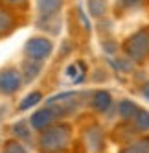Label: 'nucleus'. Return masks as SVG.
Segmentation results:
<instances>
[{
	"label": "nucleus",
	"mask_w": 149,
	"mask_h": 153,
	"mask_svg": "<svg viewBox=\"0 0 149 153\" xmlns=\"http://www.w3.org/2000/svg\"><path fill=\"white\" fill-rule=\"evenodd\" d=\"M13 133L18 137L17 140H20L22 144H24L26 140H30V138H31V131H30L24 124H15V126H13Z\"/></svg>",
	"instance_id": "a211bd4d"
},
{
	"label": "nucleus",
	"mask_w": 149,
	"mask_h": 153,
	"mask_svg": "<svg viewBox=\"0 0 149 153\" xmlns=\"http://www.w3.org/2000/svg\"><path fill=\"white\" fill-rule=\"evenodd\" d=\"M0 4H4L11 9H26L30 6V0H0Z\"/></svg>",
	"instance_id": "6ab92c4d"
},
{
	"label": "nucleus",
	"mask_w": 149,
	"mask_h": 153,
	"mask_svg": "<svg viewBox=\"0 0 149 153\" xmlns=\"http://www.w3.org/2000/svg\"><path fill=\"white\" fill-rule=\"evenodd\" d=\"M145 6V0H116V13L118 15H127V13H136L138 9Z\"/></svg>",
	"instance_id": "4468645a"
},
{
	"label": "nucleus",
	"mask_w": 149,
	"mask_h": 153,
	"mask_svg": "<svg viewBox=\"0 0 149 153\" xmlns=\"http://www.w3.org/2000/svg\"><path fill=\"white\" fill-rule=\"evenodd\" d=\"M42 65H44V61H37V59L24 57L22 65H20V74H22V79H24L26 83L33 81V79L37 78V76L41 74Z\"/></svg>",
	"instance_id": "1a4fd4ad"
},
{
	"label": "nucleus",
	"mask_w": 149,
	"mask_h": 153,
	"mask_svg": "<svg viewBox=\"0 0 149 153\" xmlns=\"http://www.w3.org/2000/svg\"><path fill=\"white\" fill-rule=\"evenodd\" d=\"M134 129V133H149V111H145V109H138V113L133 116V120L129 122Z\"/></svg>",
	"instance_id": "ddd939ff"
},
{
	"label": "nucleus",
	"mask_w": 149,
	"mask_h": 153,
	"mask_svg": "<svg viewBox=\"0 0 149 153\" xmlns=\"http://www.w3.org/2000/svg\"><path fill=\"white\" fill-rule=\"evenodd\" d=\"M41 98H42V94H41L39 91H37V92H30L24 100L18 103V109H20V111H26V109H30V107H33L35 103H39Z\"/></svg>",
	"instance_id": "dca6fc26"
},
{
	"label": "nucleus",
	"mask_w": 149,
	"mask_h": 153,
	"mask_svg": "<svg viewBox=\"0 0 149 153\" xmlns=\"http://www.w3.org/2000/svg\"><path fill=\"white\" fill-rule=\"evenodd\" d=\"M17 30V15L11 7L0 4V37H7Z\"/></svg>",
	"instance_id": "0eeeda50"
},
{
	"label": "nucleus",
	"mask_w": 149,
	"mask_h": 153,
	"mask_svg": "<svg viewBox=\"0 0 149 153\" xmlns=\"http://www.w3.org/2000/svg\"><path fill=\"white\" fill-rule=\"evenodd\" d=\"M59 113L55 111L52 105H46V107H42L39 109V111H35L33 114H31L30 118V124L31 127H33V131H42V129H46L50 126H54L55 122H59Z\"/></svg>",
	"instance_id": "39448f33"
},
{
	"label": "nucleus",
	"mask_w": 149,
	"mask_h": 153,
	"mask_svg": "<svg viewBox=\"0 0 149 153\" xmlns=\"http://www.w3.org/2000/svg\"><path fill=\"white\" fill-rule=\"evenodd\" d=\"M65 0H37V15L39 17H55L61 13Z\"/></svg>",
	"instance_id": "9d476101"
},
{
	"label": "nucleus",
	"mask_w": 149,
	"mask_h": 153,
	"mask_svg": "<svg viewBox=\"0 0 149 153\" xmlns=\"http://www.w3.org/2000/svg\"><path fill=\"white\" fill-rule=\"evenodd\" d=\"M72 138L74 133L70 124L55 122L54 126L39 131L37 149L39 153H65L72 144Z\"/></svg>",
	"instance_id": "f257e3e1"
},
{
	"label": "nucleus",
	"mask_w": 149,
	"mask_h": 153,
	"mask_svg": "<svg viewBox=\"0 0 149 153\" xmlns=\"http://www.w3.org/2000/svg\"><path fill=\"white\" fill-rule=\"evenodd\" d=\"M120 153H149V137L142 135L131 142H125V146L120 149Z\"/></svg>",
	"instance_id": "f8f14e48"
},
{
	"label": "nucleus",
	"mask_w": 149,
	"mask_h": 153,
	"mask_svg": "<svg viewBox=\"0 0 149 153\" xmlns=\"http://www.w3.org/2000/svg\"><path fill=\"white\" fill-rule=\"evenodd\" d=\"M24 57L37 59V61H46L52 52H54V42L48 37H31L24 45Z\"/></svg>",
	"instance_id": "7ed1b4c3"
},
{
	"label": "nucleus",
	"mask_w": 149,
	"mask_h": 153,
	"mask_svg": "<svg viewBox=\"0 0 149 153\" xmlns=\"http://www.w3.org/2000/svg\"><path fill=\"white\" fill-rule=\"evenodd\" d=\"M77 19L81 20V24H83V30H85V31L89 33V31H90V24H89V19L85 17V13H83V9H81V7H77Z\"/></svg>",
	"instance_id": "aec40b11"
},
{
	"label": "nucleus",
	"mask_w": 149,
	"mask_h": 153,
	"mask_svg": "<svg viewBox=\"0 0 149 153\" xmlns=\"http://www.w3.org/2000/svg\"><path fill=\"white\" fill-rule=\"evenodd\" d=\"M87 6H89V11L94 19H103L109 9L107 0H87Z\"/></svg>",
	"instance_id": "2eb2a0df"
},
{
	"label": "nucleus",
	"mask_w": 149,
	"mask_h": 153,
	"mask_svg": "<svg viewBox=\"0 0 149 153\" xmlns=\"http://www.w3.org/2000/svg\"><path fill=\"white\" fill-rule=\"evenodd\" d=\"M2 153H28V149L22 146V142L20 140H7L4 148H2Z\"/></svg>",
	"instance_id": "f3484780"
},
{
	"label": "nucleus",
	"mask_w": 149,
	"mask_h": 153,
	"mask_svg": "<svg viewBox=\"0 0 149 153\" xmlns=\"http://www.w3.org/2000/svg\"><path fill=\"white\" fill-rule=\"evenodd\" d=\"M22 83H24V79H22L20 70H17L13 67H7V68L0 70V92L2 94L11 96V94L18 92Z\"/></svg>",
	"instance_id": "20e7f679"
},
{
	"label": "nucleus",
	"mask_w": 149,
	"mask_h": 153,
	"mask_svg": "<svg viewBox=\"0 0 149 153\" xmlns=\"http://www.w3.org/2000/svg\"><path fill=\"white\" fill-rule=\"evenodd\" d=\"M90 107L94 113L98 114H105L112 107V96L107 91H96L90 94Z\"/></svg>",
	"instance_id": "6e6552de"
},
{
	"label": "nucleus",
	"mask_w": 149,
	"mask_h": 153,
	"mask_svg": "<svg viewBox=\"0 0 149 153\" xmlns=\"http://www.w3.org/2000/svg\"><path fill=\"white\" fill-rule=\"evenodd\" d=\"M83 146L89 153H101L105 149V133L100 126H89L83 131Z\"/></svg>",
	"instance_id": "423d86ee"
},
{
	"label": "nucleus",
	"mask_w": 149,
	"mask_h": 153,
	"mask_svg": "<svg viewBox=\"0 0 149 153\" xmlns=\"http://www.w3.org/2000/svg\"><path fill=\"white\" fill-rule=\"evenodd\" d=\"M138 109H140V105L138 103H134L133 100H120L118 102V105H116V111H118V116L123 120L125 124H129L131 120H133V116L138 113Z\"/></svg>",
	"instance_id": "9b49d317"
},
{
	"label": "nucleus",
	"mask_w": 149,
	"mask_h": 153,
	"mask_svg": "<svg viewBox=\"0 0 149 153\" xmlns=\"http://www.w3.org/2000/svg\"><path fill=\"white\" fill-rule=\"evenodd\" d=\"M125 57L134 65H147L149 63V24L138 28L136 31L127 37L122 45Z\"/></svg>",
	"instance_id": "f03ea898"
}]
</instances>
